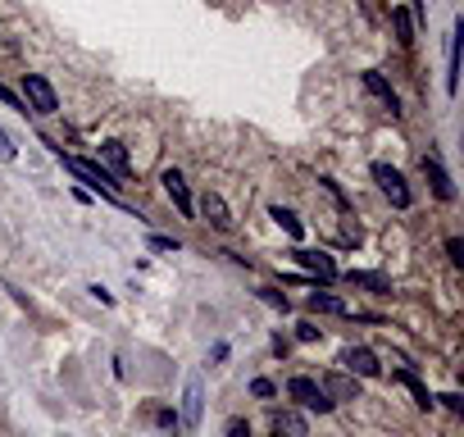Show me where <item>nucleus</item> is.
Returning a JSON list of instances; mask_svg holds the SVG:
<instances>
[{"instance_id":"1","label":"nucleus","mask_w":464,"mask_h":437,"mask_svg":"<svg viewBox=\"0 0 464 437\" xmlns=\"http://www.w3.org/2000/svg\"><path fill=\"white\" fill-rule=\"evenodd\" d=\"M60 160H64V169H68L73 178H83L92 191H100L109 206H124V201H119V182H114V178H109L100 165H92V160H77V155H60Z\"/></svg>"},{"instance_id":"2","label":"nucleus","mask_w":464,"mask_h":437,"mask_svg":"<svg viewBox=\"0 0 464 437\" xmlns=\"http://www.w3.org/2000/svg\"><path fill=\"white\" fill-rule=\"evenodd\" d=\"M23 105L32 114H55L60 109V96H55V87L46 83L42 73H23Z\"/></svg>"},{"instance_id":"3","label":"nucleus","mask_w":464,"mask_h":437,"mask_svg":"<svg viewBox=\"0 0 464 437\" xmlns=\"http://www.w3.org/2000/svg\"><path fill=\"white\" fill-rule=\"evenodd\" d=\"M287 396H292L300 410H315V415H328V410L337 406V401H328V392H324L315 378H292V383H287Z\"/></svg>"},{"instance_id":"4","label":"nucleus","mask_w":464,"mask_h":437,"mask_svg":"<svg viewBox=\"0 0 464 437\" xmlns=\"http://www.w3.org/2000/svg\"><path fill=\"white\" fill-rule=\"evenodd\" d=\"M373 178H378L382 196H387V201H392L396 210H410V201H414V196H410V182H405L392 165H373Z\"/></svg>"},{"instance_id":"5","label":"nucleus","mask_w":464,"mask_h":437,"mask_svg":"<svg viewBox=\"0 0 464 437\" xmlns=\"http://www.w3.org/2000/svg\"><path fill=\"white\" fill-rule=\"evenodd\" d=\"M341 369L351 374V378H378V374H382L378 355H373L369 346H346V351H341Z\"/></svg>"},{"instance_id":"6","label":"nucleus","mask_w":464,"mask_h":437,"mask_svg":"<svg viewBox=\"0 0 464 437\" xmlns=\"http://www.w3.org/2000/svg\"><path fill=\"white\" fill-rule=\"evenodd\" d=\"M160 182H164L169 201L178 206V214H182V219H191V214H196V201H191V191H187V178H182L178 169H164V178H160Z\"/></svg>"},{"instance_id":"7","label":"nucleus","mask_w":464,"mask_h":437,"mask_svg":"<svg viewBox=\"0 0 464 437\" xmlns=\"http://www.w3.org/2000/svg\"><path fill=\"white\" fill-rule=\"evenodd\" d=\"M201 401H205L201 378H187V392H182V424H187V428L201 424Z\"/></svg>"},{"instance_id":"8","label":"nucleus","mask_w":464,"mask_h":437,"mask_svg":"<svg viewBox=\"0 0 464 437\" xmlns=\"http://www.w3.org/2000/svg\"><path fill=\"white\" fill-rule=\"evenodd\" d=\"M201 214H205V219H210V223H214L219 232H228V228H232V214H228V201H223V196H219V191H205V196H201Z\"/></svg>"},{"instance_id":"9","label":"nucleus","mask_w":464,"mask_h":437,"mask_svg":"<svg viewBox=\"0 0 464 437\" xmlns=\"http://www.w3.org/2000/svg\"><path fill=\"white\" fill-rule=\"evenodd\" d=\"M274 437H309V424L300 410H274Z\"/></svg>"},{"instance_id":"10","label":"nucleus","mask_w":464,"mask_h":437,"mask_svg":"<svg viewBox=\"0 0 464 437\" xmlns=\"http://www.w3.org/2000/svg\"><path fill=\"white\" fill-rule=\"evenodd\" d=\"M364 92H369L373 101H382V105H387V109H392V114L401 109V101H396V92H392V83H387V77H382V73H373V69L364 73Z\"/></svg>"},{"instance_id":"11","label":"nucleus","mask_w":464,"mask_h":437,"mask_svg":"<svg viewBox=\"0 0 464 437\" xmlns=\"http://www.w3.org/2000/svg\"><path fill=\"white\" fill-rule=\"evenodd\" d=\"M423 174H428V182H433V191L442 196V201H455V187H451V178H446L437 155H423Z\"/></svg>"},{"instance_id":"12","label":"nucleus","mask_w":464,"mask_h":437,"mask_svg":"<svg viewBox=\"0 0 464 437\" xmlns=\"http://www.w3.org/2000/svg\"><path fill=\"white\" fill-rule=\"evenodd\" d=\"M292 255H296V264H305L309 273L328 278V283H332V278H337V264H332L328 255H319V251H292Z\"/></svg>"},{"instance_id":"13","label":"nucleus","mask_w":464,"mask_h":437,"mask_svg":"<svg viewBox=\"0 0 464 437\" xmlns=\"http://www.w3.org/2000/svg\"><path fill=\"white\" fill-rule=\"evenodd\" d=\"M324 392H328V401H351V396H360V387H356V378H341V374H332L328 383H319Z\"/></svg>"},{"instance_id":"14","label":"nucleus","mask_w":464,"mask_h":437,"mask_svg":"<svg viewBox=\"0 0 464 437\" xmlns=\"http://www.w3.org/2000/svg\"><path fill=\"white\" fill-rule=\"evenodd\" d=\"M455 83H460V23L451 32V46H446V92H455Z\"/></svg>"},{"instance_id":"15","label":"nucleus","mask_w":464,"mask_h":437,"mask_svg":"<svg viewBox=\"0 0 464 437\" xmlns=\"http://www.w3.org/2000/svg\"><path fill=\"white\" fill-rule=\"evenodd\" d=\"M396 378L414 392V406H419V410H433V396H428V387L419 383V374H414V369H396Z\"/></svg>"},{"instance_id":"16","label":"nucleus","mask_w":464,"mask_h":437,"mask_svg":"<svg viewBox=\"0 0 464 437\" xmlns=\"http://www.w3.org/2000/svg\"><path fill=\"white\" fill-rule=\"evenodd\" d=\"M100 160L114 174H128V150H124V142H100Z\"/></svg>"},{"instance_id":"17","label":"nucleus","mask_w":464,"mask_h":437,"mask_svg":"<svg viewBox=\"0 0 464 437\" xmlns=\"http://www.w3.org/2000/svg\"><path fill=\"white\" fill-rule=\"evenodd\" d=\"M268 214H274V223H278V228H283V232L292 237V242H300V237H305V223H300V219H296L292 210H283V206H274V210H268Z\"/></svg>"},{"instance_id":"18","label":"nucleus","mask_w":464,"mask_h":437,"mask_svg":"<svg viewBox=\"0 0 464 437\" xmlns=\"http://www.w3.org/2000/svg\"><path fill=\"white\" fill-rule=\"evenodd\" d=\"M346 278H351L356 287H369V292H392V283H387L382 273H360V269H351V273H346Z\"/></svg>"},{"instance_id":"19","label":"nucleus","mask_w":464,"mask_h":437,"mask_svg":"<svg viewBox=\"0 0 464 437\" xmlns=\"http://www.w3.org/2000/svg\"><path fill=\"white\" fill-rule=\"evenodd\" d=\"M309 310H328V314H351L337 296H328V292H309Z\"/></svg>"},{"instance_id":"20","label":"nucleus","mask_w":464,"mask_h":437,"mask_svg":"<svg viewBox=\"0 0 464 437\" xmlns=\"http://www.w3.org/2000/svg\"><path fill=\"white\" fill-rule=\"evenodd\" d=\"M396 42H401V46H410V42H414V23H410V14H405V10H396Z\"/></svg>"},{"instance_id":"21","label":"nucleus","mask_w":464,"mask_h":437,"mask_svg":"<svg viewBox=\"0 0 464 437\" xmlns=\"http://www.w3.org/2000/svg\"><path fill=\"white\" fill-rule=\"evenodd\" d=\"M0 160H5V165H14V160H19V146L10 142V133H5V128H0Z\"/></svg>"},{"instance_id":"22","label":"nucleus","mask_w":464,"mask_h":437,"mask_svg":"<svg viewBox=\"0 0 464 437\" xmlns=\"http://www.w3.org/2000/svg\"><path fill=\"white\" fill-rule=\"evenodd\" d=\"M260 301H264V305H274V310H287V296L274 292V287H260Z\"/></svg>"},{"instance_id":"23","label":"nucleus","mask_w":464,"mask_h":437,"mask_svg":"<svg viewBox=\"0 0 464 437\" xmlns=\"http://www.w3.org/2000/svg\"><path fill=\"white\" fill-rule=\"evenodd\" d=\"M0 101H5L10 109H19V114H28V105H23V96H14V92H10L5 83H0Z\"/></svg>"},{"instance_id":"24","label":"nucleus","mask_w":464,"mask_h":437,"mask_svg":"<svg viewBox=\"0 0 464 437\" xmlns=\"http://www.w3.org/2000/svg\"><path fill=\"white\" fill-rule=\"evenodd\" d=\"M150 251H178V242H173V237H160V232H155V237H150Z\"/></svg>"},{"instance_id":"25","label":"nucleus","mask_w":464,"mask_h":437,"mask_svg":"<svg viewBox=\"0 0 464 437\" xmlns=\"http://www.w3.org/2000/svg\"><path fill=\"white\" fill-rule=\"evenodd\" d=\"M446 255H451V264H464V247H460V237H451V242H446Z\"/></svg>"},{"instance_id":"26","label":"nucleus","mask_w":464,"mask_h":437,"mask_svg":"<svg viewBox=\"0 0 464 437\" xmlns=\"http://www.w3.org/2000/svg\"><path fill=\"white\" fill-rule=\"evenodd\" d=\"M437 401H442V406H446V410H455V415H460V410H464V401H460V396H455V392H446V396H437Z\"/></svg>"},{"instance_id":"27","label":"nucleus","mask_w":464,"mask_h":437,"mask_svg":"<svg viewBox=\"0 0 464 437\" xmlns=\"http://www.w3.org/2000/svg\"><path fill=\"white\" fill-rule=\"evenodd\" d=\"M296 337H300V342H319V328H315V324H300Z\"/></svg>"},{"instance_id":"28","label":"nucleus","mask_w":464,"mask_h":437,"mask_svg":"<svg viewBox=\"0 0 464 437\" xmlns=\"http://www.w3.org/2000/svg\"><path fill=\"white\" fill-rule=\"evenodd\" d=\"M228 437H251V428H246V419H232V424H228Z\"/></svg>"},{"instance_id":"29","label":"nucleus","mask_w":464,"mask_h":437,"mask_svg":"<svg viewBox=\"0 0 464 437\" xmlns=\"http://www.w3.org/2000/svg\"><path fill=\"white\" fill-rule=\"evenodd\" d=\"M251 392H255V396H274V383H268V378H255Z\"/></svg>"},{"instance_id":"30","label":"nucleus","mask_w":464,"mask_h":437,"mask_svg":"<svg viewBox=\"0 0 464 437\" xmlns=\"http://www.w3.org/2000/svg\"><path fill=\"white\" fill-rule=\"evenodd\" d=\"M155 419H160L164 428H173V433H178V415H173V410H160V415H155Z\"/></svg>"},{"instance_id":"31","label":"nucleus","mask_w":464,"mask_h":437,"mask_svg":"<svg viewBox=\"0 0 464 437\" xmlns=\"http://www.w3.org/2000/svg\"><path fill=\"white\" fill-rule=\"evenodd\" d=\"M92 296H96V301H100V305H114V296H109V292H105V287H100V283H96V287H92Z\"/></svg>"}]
</instances>
